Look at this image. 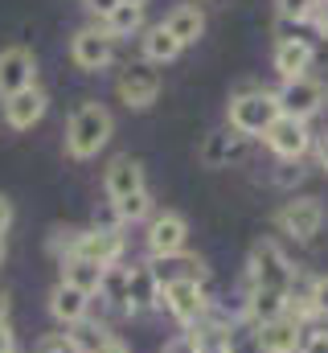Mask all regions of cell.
<instances>
[{
  "instance_id": "obj_23",
  "label": "cell",
  "mask_w": 328,
  "mask_h": 353,
  "mask_svg": "<svg viewBox=\"0 0 328 353\" xmlns=\"http://www.w3.org/2000/svg\"><path fill=\"white\" fill-rule=\"evenodd\" d=\"M66 337H70V345H74V353H103L107 350V341L115 337L103 321H79V325H70L66 329Z\"/></svg>"
},
{
  "instance_id": "obj_18",
  "label": "cell",
  "mask_w": 328,
  "mask_h": 353,
  "mask_svg": "<svg viewBox=\"0 0 328 353\" xmlns=\"http://www.w3.org/2000/svg\"><path fill=\"white\" fill-rule=\"evenodd\" d=\"M161 308V279L148 263H132V288H127V316Z\"/></svg>"
},
{
  "instance_id": "obj_11",
  "label": "cell",
  "mask_w": 328,
  "mask_h": 353,
  "mask_svg": "<svg viewBox=\"0 0 328 353\" xmlns=\"http://www.w3.org/2000/svg\"><path fill=\"white\" fill-rule=\"evenodd\" d=\"M115 94H119V103H123V107H132V111L152 107V103L161 99V70H156V66H148V62L127 66V70L119 74V83H115Z\"/></svg>"
},
{
  "instance_id": "obj_29",
  "label": "cell",
  "mask_w": 328,
  "mask_h": 353,
  "mask_svg": "<svg viewBox=\"0 0 328 353\" xmlns=\"http://www.w3.org/2000/svg\"><path fill=\"white\" fill-rule=\"evenodd\" d=\"M316 8H320V0H275L279 21H287V25H304V21H312Z\"/></svg>"
},
{
  "instance_id": "obj_41",
  "label": "cell",
  "mask_w": 328,
  "mask_h": 353,
  "mask_svg": "<svg viewBox=\"0 0 328 353\" xmlns=\"http://www.w3.org/2000/svg\"><path fill=\"white\" fill-rule=\"evenodd\" d=\"M8 304H12V300H8V292L0 288V325H8Z\"/></svg>"
},
{
  "instance_id": "obj_2",
  "label": "cell",
  "mask_w": 328,
  "mask_h": 353,
  "mask_svg": "<svg viewBox=\"0 0 328 353\" xmlns=\"http://www.w3.org/2000/svg\"><path fill=\"white\" fill-rule=\"evenodd\" d=\"M111 136H115V115L103 103L86 99V103H79L70 111V119H66V157L90 161V157H99L111 144Z\"/></svg>"
},
{
  "instance_id": "obj_20",
  "label": "cell",
  "mask_w": 328,
  "mask_h": 353,
  "mask_svg": "<svg viewBox=\"0 0 328 353\" xmlns=\"http://www.w3.org/2000/svg\"><path fill=\"white\" fill-rule=\"evenodd\" d=\"M161 25L181 41V46H193V41H201V33H205V12H201L197 4H176Z\"/></svg>"
},
{
  "instance_id": "obj_4",
  "label": "cell",
  "mask_w": 328,
  "mask_h": 353,
  "mask_svg": "<svg viewBox=\"0 0 328 353\" xmlns=\"http://www.w3.org/2000/svg\"><path fill=\"white\" fill-rule=\"evenodd\" d=\"M161 308L189 333V329H197L205 321L214 300H209L201 279H168V283H161Z\"/></svg>"
},
{
  "instance_id": "obj_6",
  "label": "cell",
  "mask_w": 328,
  "mask_h": 353,
  "mask_svg": "<svg viewBox=\"0 0 328 353\" xmlns=\"http://www.w3.org/2000/svg\"><path fill=\"white\" fill-rule=\"evenodd\" d=\"M328 222V210L320 197H291V201H283L279 210H275V226L287 234V239H296V243H312L320 230H325Z\"/></svg>"
},
{
  "instance_id": "obj_37",
  "label": "cell",
  "mask_w": 328,
  "mask_h": 353,
  "mask_svg": "<svg viewBox=\"0 0 328 353\" xmlns=\"http://www.w3.org/2000/svg\"><path fill=\"white\" fill-rule=\"evenodd\" d=\"M0 353H17V333H12V325H0Z\"/></svg>"
},
{
  "instance_id": "obj_33",
  "label": "cell",
  "mask_w": 328,
  "mask_h": 353,
  "mask_svg": "<svg viewBox=\"0 0 328 353\" xmlns=\"http://www.w3.org/2000/svg\"><path fill=\"white\" fill-rule=\"evenodd\" d=\"M300 353H328V329H308Z\"/></svg>"
},
{
  "instance_id": "obj_31",
  "label": "cell",
  "mask_w": 328,
  "mask_h": 353,
  "mask_svg": "<svg viewBox=\"0 0 328 353\" xmlns=\"http://www.w3.org/2000/svg\"><path fill=\"white\" fill-rule=\"evenodd\" d=\"M33 353H74V345H70L66 329H58V333H41L37 345H33Z\"/></svg>"
},
{
  "instance_id": "obj_32",
  "label": "cell",
  "mask_w": 328,
  "mask_h": 353,
  "mask_svg": "<svg viewBox=\"0 0 328 353\" xmlns=\"http://www.w3.org/2000/svg\"><path fill=\"white\" fill-rule=\"evenodd\" d=\"M161 353H197V333H176L172 341H164Z\"/></svg>"
},
{
  "instance_id": "obj_42",
  "label": "cell",
  "mask_w": 328,
  "mask_h": 353,
  "mask_svg": "<svg viewBox=\"0 0 328 353\" xmlns=\"http://www.w3.org/2000/svg\"><path fill=\"white\" fill-rule=\"evenodd\" d=\"M123 4H140V8H144V4H148V0H123Z\"/></svg>"
},
{
  "instance_id": "obj_13",
  "label": "cell",
  "mask_w": 328,
  "mask_h": 353,
  "mask_svg": "<svg viewBox=\"0 0 328 353\" xmlns=\"http://www.w3.org/2000/svg\"><path fill=\"white\" fill-rule=\"evenodd\" d=\"M25 87H37V58H33V50H25V46L0 50V99H8V94H17Z\"/></svg>"
},
{
  "instance_id": "obj_35",
  "label": "cell",
  "mask_w": 328,
  "mask_h": 353,
  "mask_svg": "<svg viewBox=\"0 0 328 353\" xmlns=\"http://www.w3.org/2000/svg\"><path fill=\"white\" fill-rule=\"evenodd\" d=\"M119 4H123V0H86V8H90V12H94L99 21H107V17H111V12H115Z\"/></svg>"
},
{
  "instance_id": "obj_1",
  "label": "cell",
  "mask_w": 328,
  "mask_h": 353,
  "mask_svg": "<svg viewBox=\"0 0 328 353\" xmlns=\"http://www.w3.org/2000/svg\"><path fill=\"white\" fill-rule=\"evenodd\" d=\"M123 230L119 226H90V230H54L50 251L58 255V263L66 259H86V263L111 267L123 259Z\"/></svg>"
},
{
  "instance_id": "obj_26",
  "label": "cell",
  "mask_w": 328,
  "mask_h": 353,
  "mask_svg": "<svg viewBox=\"0 0 328 353\" xmlns=\"http://www.w3.org/2000/svg\"><path fill=\"white\" fill-rule=\"evenodd\" d=\"M140 25H144V8L140 4H119L107 21H103V29L119 41V37H132V33H140Z\"/></svg>"
},
{
  "instance_id": "obj_17",
  "label": "cell",
  "mask_w": 328,
  "mask_h": 353,
  "mask_svg": "<svg viewBox=\"0 0 328 353\" xmlns=\"http://www.w3.org/2000/svg\"><path fill=\"white\" fill-rule=\"evenodd\" d=\"M312 58H316V50H312L308 37H279V46H275V70H279L283 83L304 79L308 66H312Z\"/></svg>"
},
{
  "instance_id": "obj_38",
  "label": "cell",
  "mask_w": 328,
  "mask_h": 353,
  "mask_svg": "<svg viewBox=\"0 0 328 353\" xmlns=\"http://www.w3.org/2000/svg\"><path fill=\"white\" fill-rule=\"evenodd\" d=\"M316 29H320V37H328V0H320V8H316Z\"/></svg>"
},
{
  "instance_id": "obj_34",
  "label": "cell",
  "mask_w": 328,
  "mask_h": 353,
  "mask_svg": "<svg viewBox=\"0 0 328 353\" xmlns=\"http://www.w3.org/2000/svg\"><path fill=\"white\" fill-rule=\"evenodd\" d=\"M189 333H197V329H189ZM197 353H230V345H226V337L197 333Z\"/></svg>"
},
{
  "instance_id": "obj_43",
  "label": "cell",
  "mask_w": 328,
  "mask_h": 353,
  "mask_svg": "<svg viewBox=\"0 0 328 353\" xmlns=\"http://www.w3.org/2000/svg\"><path fill=\"white\" fill-rule=\"evenodd\" d=\"M0 263H4V239H0Z\"/></svg>"
},
{
  "instance_id": "obj_8",
  "label": "cell",
  "mask_w": 328,
  "mask_h": 353,
  "mask_svg": "<svg viewBox=\"0 0 328 353\" xmlns=\"http://www.w3.org/2000/svg\"><path fill=\"white\" fill-rule=\"evenodd\" d=\"M263 144H267V148H271L279 161H291V165H300V161L312 152V132H308V123H304V119L279 115V119L267 128Z\"/></svg>"
},
{
  "instance_id": "obj_5",
  "label": "cell",
  "mask_w": 328,
  "mask_h": 353,
  "mask_svg": "<svg viewBox=\"0 0 328 353\" xmlns=\"http://www.w3.org/2000/svg\"><path fill=\"white\" fill-rule=\"evenodd\" d=\"M279 119V99L275 90H263V87H250L243 94L230 99V128L238 136H267V128Z\"/></svg>"
},
{
  "instance_id": "obj_21",
  "label": "cell",
  "mask_w": 328,
  "mask_h": 353,
  "mask_svg": "<svg viewBox=\"0 0 328 353\" xmlns=\"http://www.w3.org/2000/svg\"><path fill=\"white\" fill-rule=\"evenodd\" d=\"M148 267L156 271V279L168 283V279H209V267L205 259H197V255H189V251H181V255H168V259H148Z\"/></svg>"
},
{
  "instance_id": "obj_24",
  "label": "cell",
  "mask_w": 328,
  "mask_h": 353,
  "mask_svg": "<svg viewBox=\"0 0 328 353\" xmlns=\"http://www.w3.org/2000/svg\"><path fill=\"white\" fill-rule=\"evenodd\" d=\"M181 50H185V46H181L164 25H152V29L144 33V62H148V66H168Z\"/></svg>"
},
{
  "instance_id": "obj_3",
  "label": "cell",
  "mask_w": 328,
  "mask_h": 353,
  "mask_svg": "<svg viewBox=\"0 0 328 353\" xmlns=\"http://www.w3.org/2000/svg\"><path fill=\"white\" fill-rule=\"evenodd\" d=\"M291 279H296V267L287 263V255H283V247L275 239H258L250 247L246 288H258V292H291Z\"/></svg>"
},
{
  "instance_id": "obj_30",
  "label": "cell",
  "mask_w": 328,
  "mask_h": 353,
  "mask_svg": "<svg viewBox=\"0 0 328 353\" xmlns=\"http://www.w3.org/2000/svg\"><path fill=\"white\" fill-rule=\"evenodd\" d=\"M308 304H312V316H325L328 321V275H312Z\"/></svg>"
},
{
  "instance_id": "obj_16",
  "label": "cell",
  "mask_w": 328,
  "mask_h": 353,
  "mask_svg": "<svg viewBox=\"0 0 328 353\" xmlns=\"http://www.w3.org/2000/svg\"><path fill=\"white\" fill-rule=\"evenodd\" d=\"M103 189H107L111 201H123V197L148 189V185H144V165L132 161V157H115V161L103 169Z\"/></svg>"
},
{
  "instance_id": "obj_25",
  "label": "cell",
  "mask_w": 328,
  "mask_h": 353,
  "mask_svg": "<svg viewBox=\"0 0 328 353\" xmlns=\"http://www.w3.org/2000/svg\"><path fill=\"white\" fill-rule=\"evenodd\" d=\"M62 279L74 283L86 296H94V292H99V279H103V267L86 263V259H66V263H62Z\"/></svg>"
},
{
  "instance_id": "obj_27",
  "label": "cell",
  "mask_w": 328,
  "mask_h": 353,
  "mask_svg": "<svg viewBox=\"0 0 328 353\" xmlns=\"http://www.w3.org/2000/svg\"><path fill=\"white\" fill-rule=\"evenodd\" d=\"M111 210H115L119 226H132V222H144V218H152V214H156V210H152V193H148V189H140V193H132V197H123V201H111Z\"/></svg>"
},
{
  "instance_id": "obj_19",
  "label": "cell",
  "mask_w": 328,
  "mask_h": 353,
  "mask_svg": "<svg viewBox=\"0 0 328 353\" xmlns=\"http://www.w3.org/2000/svg\"><path fill=\"white\" fill-rule=\"evenodd\" d=\"M258 333H263V345L271 353H300L304 345V321H296V316H279V321H271V325H258Z\"/></svg>"
},
{
  "instance_id": "obj_36",
  "label": "cell",
  "mask_w": 328,
  "mask_h": 353,
  "mask_svg": "<svg viewBox=\"0 0 328 353\" xmlns=\"http://www.w3.org/2000/svg\"><path fill=\"white\" fill-rule=\"evenodd\" d=\"M8 226H12V201L0 193V239L8 234Z\"/></svg>"
},
{
  "instance_id": "obj_28",
  "label": "cell",
  "mask_w": 328,
  "mask_h": 353,
  "mask_svg": "<svg viewBox=\"0 0 328 353\" xmlns=\"http://www.w3.org/2000/svg\"><path fill=\"white\" fill-rule=\"evenodd\" d=\"M226 345H230V353H271L267 345H263V333H258V325H250V321L230 325V333H226Z\"/></svg>"
},
{
  "instance_id": "obj_39",
  "label": "cell",
  "mask_w": 328,
  "mask_h": 353,
  "mask_svg": "<svg viewBox=\"0 0 328 353\" xmlns=\"http://www.w3.org/2000/svg\"><path fill=\"white\" fill-rule=\"evenodd\" d=\"M316 161H320V169L328 173V132L320 136V140H316Z\"/></svg>"
},
{
  "instance_id": "obj_15",
  "label": "cell",
  "mask_w": 328,
  "mask_h": 353,
  "mask_svg": "<svg viewBox=\"0 0 328 353\" xmlns=\"http://www.w3.org/2000/svg\"><path fill=\"white\" fill-rule=\"evenodd\" d=\"M90 300H94V296H86V292H79L74 283L58 279L54 292H50V316H54L62 329H70V325H79V321L90 316Z\"/></svg>"
},
{
  "instance_id": "obj_12",
  "label": "cell",
  "mask_w": 328,
  "mask_h": 353,
  "mask_svg": "<svg viewBox=\"0 0 328 353\" xmlns=\"http://www.w3.org/2000/svg\"><path fill=\"white\" fill-rule=\"evenodd\" d=\"M50 111V94L41 87H25L8 99H0V115L12 132H29L33 123H41V115Z\"/></svg>"
},
{
  "instance_id": "obj_40",
  "label": "cell",
  "mask_w": 328,
  "mask_h": 353,
  "mask_svg": "<svg viewBox=\"0 0 328 353\" xmlns=\"http://www.w3.org/2000/svg\"><path fill=\"white\" fill-rule=\"evenodd\" d=\"M103 353H132V345H127V341H123V337L115 333V337L107 341V350H103Z\"/></svg>"
},
{
  "instance_id": "obj_7",
  "label": "cell",
  "mask_w": 328,
  "mask_h": 353,
  "mask_svg": "<svg viewBox=\"0 0 328 353\" xmlns=\"http://www.w3.org/2000/svg\"><path fill=\"white\" fill-rule=\"evenodd\" d=\"M275 99H279V115H291V119H304V123H308V119L328 103V87L320 79L304 74V79L283 83V87L275 90Z\"/></svg>"
},
{
  "instance_id": "obj_10",
  "label": "cell",
  "mask_w": 328,
  "mask_h": 353,
  "mask_svg": "<svg viewBox=\"0 0 328 353\" xmlns=\"http://www.w3.org/2000/svg\"><path fill=\"white\" fill-rule=\"evenodd\" d=\"M70 58L79 70H107L115 62V37L103 25H86L70 37Z\"/></svg>"
},
{
  "instance_id": "obj_14",
  "label": "cell",
  "mask_w": 328,
  "mask_h": 353,
  "mask_svg": "<svg viewBox=\"0 0 328 353\" xmlns=\"http://www.w3.org/2000/svg\"><path fill=\"white\" fill-rule=\"evenodd\" d=\"M246 157V136H238L234 128H222V132H209L205 144H201V165L205 169H230Z\"/></svg>"
},
{
  "instance_id": "obj_22",
  "label": "cell",
  "mask_w": 328,
  "mask_h": 353,
  "mask_svg": "<svg viewBox=\"0 0 328 353\" xmlns=\"http://www.w3.org/2000/svg\"><path fill=\"white\" fill-rule=\"evenodd\" d=\"M127 288H132V267L111 263V267H103V279H99V292H94V296H99L103 304L127 312Z\"/></svg>"
},
{
  "instance_id": "obj_9",
  "label": "cell",
  "mask_w": 328,
  "mask_h": 353,
  "mask_svg": "<svg viewBox=\"0 0 328 353\" xmlns=\"http://www.w3.org/2000/svg\"><path fill=\"white\" fill-rule=\"evenodd\" d=\"M148 255L152 259H168V255H181L185 247H189V222H185V214H176V210H161V214H152L148 218Z\"/></svg>"
}]
</instances>
